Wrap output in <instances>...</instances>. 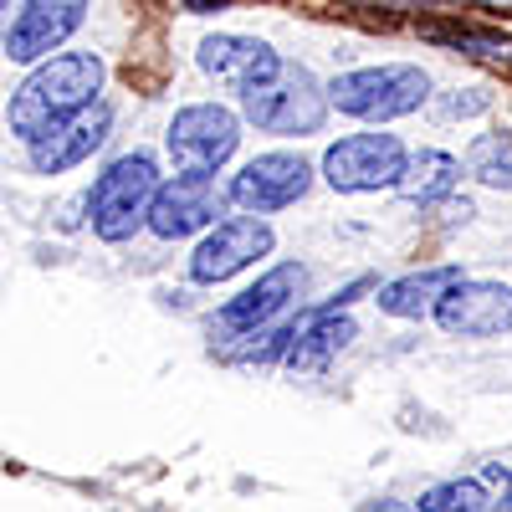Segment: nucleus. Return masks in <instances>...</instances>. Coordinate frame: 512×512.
<instances>
[{"label": "nucleus", "instance_id": "f257e3e1", "mask_svg": "<svg viewBox=\"0 0 512 512\" xmlns=\"http://www.w3.org/2000/svg\"><path fill=\"white\" fill-rule=\"evenodd\" d=\"M108 82V62L98 52H57V57H41L26 82L16 88L11 108H6V123L21 144H36L47 139L52 128H62L72 113L93 108L98 93Z\"/></svg>", "mask_w": 512, "mask_h": 512}, {"label": "nucleus", "instance_id": "f03ea898", "mask_svg": "<svg viewBox=\"0 0 512 512\" xmlns=\"http://www.w3.org/2000/svg\"><path fill=\"white\" fill-rule=\"evenodd\" d=\"M328 103L364 123H395L431 103V77L415 62H379V67H354L328 82Z\"/></svg>", "mask_w": 512, "mask_h": 512}, {"label": "nucleus", "instance_id": "7ed1b4c3", "mask_svg": "<svg viewBox=\"0 0 512 512\" xmlns=\"http://www.w3.org/2000/svg\"><path fill=\"white\" fill-rule=\"evenodd\" d=\"M154 190H159L154 154H118L88 190V226H93V236L108 241V246L134 241L149 226Z\"/></svg>", "mask_w": 512, "mask_h": 512}, {"label": "nucleus", "instance_id": "20e7f679", "mask_svg": "<svg viewBox=\"0 0 512 512\" xmlns=\"http://www.w3.org/2000/svg\"><path fill=\"white\" fill-rule=\"evenodd\" d=\"M328 82H318L308 67H282L272 82L262 88L241 93V118L256 123L262 134H277V139H308L328 123Z\"/></svg>", "mask_w": 512, "mask_h": 512}, {"label": "nucleus", "instance_id": "39448f33", "mask_svg": "<svg viewBox=\"0 0 512 512\" xmlns=\"http://www.w3.org/2000/svg\"><path fill=\"white\" fill-rule=\"evenodd\" d=\"M405 164H410L405 139L369 128V134H344L338 144H328L318 175L333 195H374V190H400Z\"/></svg>", "mask_w": 512, "mask_h": 512}, {"label": "nucleus", "instance_id": "423d86ee", "mask_svg": "<svg viewBox=\"0 0 512 512\" xmlns=\"http://www.w3.org/2000/svg\"><path fill=\"white\" fill-rule=\"evenodd\" d=\"M277 236L262 216H251V210H241V216H221L210 231H200L195 251H190V282L200 287H221L231 277H241L246 267H256L262 256H272Z\"/></svg>", "mask_w": 512, "mask_h": 512}, {"label": "nucleus", "instance_id": "0eeeda50", "mask_svg": "<svg viewBox=\"0 0 512 512\" xmlns=\"http://www.w3.org/2000/svg\"><path fill=\"white\" fill-rule=\"evenodd\" d=\"M241 149V113L226 103H190L169 118L164 128V154L175 159V169H210L231 164Z\"/></svg>", "mask_w": 512, "mask_h": 512}, {"label": "nucleus", "instance_id": "6e6552de", "mask_svg": "<svg viewBox=\"0 0 512 512\" xmlns=\"http://www.w3.org/2000/svg\"><path fill=\"white\" fill-rule=\"evenodd\" d=\"M318 180V169L303 159V154H292V149H267V154H256L246 159L231 185H226V200L236 210H251V216H277V210L297 205Z\"/></svg>", "mask_w": 512, "mask_h": 512}, {"label": "nucleus", "instance_id": "1a4fd4ad", "mask_svg": "<svg viewBox=\"0 0 512 512\" xmlns=\"http://www.w3.org/2000/svg\"><path fill=\"white\" fill-rule=\"evenodd\" d=\"M226 190H216V175L210 169H180L175 180H159L154 205H149V231L159 241H185L210 231L226 216Z\"/></svg>", "mask_w": 512, "mask_h": 512}, {"label": "nucleus", "instance_id": "9d476101", "mask_svg": "<svg viewBox=\"0 0 512 512\" xmlns=\"http://www.w3.org/2000/svg\"><path fill=\"white\" fill-rule=\"evenodd\" d=\"M303 292H308V267L303 262H277V267H267L262 277H256L251 287H241L231 303L216 313V328L226 338H246L256 328L287 318L297 303H303Z\"/></svg>", "mask_w": 512, "mask_h": 512}, {"label": "nucleus", "instance_id": "9b49d317", "mask_svg": "<svg viewBox=\"0 0 512 512\" xmlns=\"http://www.w3.org/2000/svg\"><path fill=\"white\" fill-rule=\"evenodd\" d=\"M88 21V0H26V6L11 16L0 47H6V62H21V67H36L41 57H52L57 47L82 31Z\"/></svg>", "mask_w": 512, "mask_h": 512}, {"label": "nucleus", "instance_id": "f8f14e48", "mask_svg": "<svg viewBox=\"0 0 512 512\" xmlns=\"http://www.w3.org/2000/svg\"><path fill=\"white\" fill-rule=\"evenodd\" d=\"M195 62H200L205 77H216L221 88H231V93L262 88V82H272L287 67V57L272 47V41L246 36V31H210L195 47Z\"/></svg>", "mask_w": 512, "mask_h": 512}, {"label": "nucleus", "instance_id": "ddd939ff", "mask_svg": "<svg viewBox=\"0 0 512 512\" xmlns=\"http://www.w3.org/2000/svg\"><path fill=\"white\" fill-rule=\"evenodd\" d=\"M436 323L451 338H502L512 328V287L492 277H456L436 303Z\"/></svg>", "mask_w": 512, "mask_h": 512}, {"label": "nucleus", "instance_id": "4468645a", "mask_svg": "<svg viewBox=\"0 0 512 512\" xmlns=\"http://www.w3.org/2000/svg\"><path fill=\"white\" fill-rule=\"evenodd\" d=\"M108 128H113V113H108V103H93V108L72 113L62 128H52L47 139L26 144V154H31V169H36V175H62V169L88 164V159H93V154L108 144Z\"/></svg>", "mask_w": 512, "mask_h": 512}, {"label": "nucleus", "instance_id": "2eb2a0df", "mask_svg": "<svg viewBox=\"0 0 512 512\" xmlns=\"http://www.w3.org/2000/svg\"><path fill=\"white\" fill-rule=\"evenodd\" d=\"M456 277H461V267H420V272H405L395 282H379L374 287V308L384 318H405V323L436 318V303L446 297V287Z\"/></svg>", "mask_w": 512, "mask_h": 512}, {"label": "nucleus", "instance_id": "dca6fc26", "mask_svg": "<svg viewBox=\"0 0 512 512\" xmlns=\"http://www.w3.org/2000/svg\"><path fill=\"white\" fill-rule=\"evenodd\" d=\"M354 338H359V323H354L344 308H338V313L313 308V313H303V323H297V338H292V349H287V369L313 374V369H323L333 354H344Z\"/></svg>", "mask_w": 512, "mask_h": 512}, {"label": "nucleus", "instance_id": "f3484780", "mask_svg": "<svg viewBox=\"0 0 512 512\" xmlns=\"http://www.w3.org/2000/svg\"><path fill=\"white\" fill-rule=\"evenodd\" d=\"M456 185H461V159L446 154V149H420V154H410V164H405L400 195L415 200V205H436V200H451Z\"/></svg>", "mask_w": 512, "mask_h": 512}, {"label": "nucleus", "instance_id": "a211bd4d", "mask_svg": "<svg viewBox=\"0 0 512 512\" xmlns=\"http://www.w3.org/2000/svg\"><path fill=\"white\" fill-rule=\"evenodd\" d=\"M466 175H472L477 185L487 190H512V144L502 134H482L466 144Z\"/></svg>", "mask_w": 512, "mask_h": 512}, {"label": "nucleus", "instance_id": "6ab92c4d", "mask_svg": "<svg viewBox=\"0 0 512 512\" xmlns=\"http://www.w3.org/2000/svg\"><path fill=\"white\" fill-rule=\"evenodd\" d=\"M415 507H425V512H487V507H502V502L487 492V482L456 477V482H441V487H431V492H420Z\"/></svg>", "mask_w": 512, "mask_h": 512}, {"label": "nucleus", "instance_id": "aec40b11", "mask_svg": "<svg viewBox=\"0 0 512 512\" xmlns=\"http://www.w3.org/2000/svg\"><path fill=\"white\" fill-rule=\"evenodd\" d=\"M487 108H492L487 88H446V93H436V113L441 118H477Z\"/></svg>", "mask_w": 512, "mask_h": 512}, {"label": "nucleus", "instance_id": "412c9836", "mask_svg": "<svg viewBox=\"0 0 512 512\" xmlns=\"http://www.w3.org/2000/svg\"><path fill=\"white\" fill-rule=\"evenodd\" d=\"M221 6H231V0H185V11H190V16H205V11H221Z\"/></svg>", "mask_w": 512, "mask_h": 512}, {"label": "nucleus", "instance_id": "4be33fe9", "mask_svg": "<svg viewBox=\"0 0 512 512\" xmlns=\"http://www.w3.org/2000/svg\"><path fill=\"white\" fill-rule=\"evenodd\" d=\"M502 507H512V472L502 477Z\"/></svg>", "mask_w": 512, "mask_h": 512}, {"label": "nucleus", "instance_id": "5701e85b", "mask_svg": "<svg viewBox=\"0 0 512 512\" xmlns=\"http://www.w3.org/2000/svg\"><path fill=\"white\" fill-rule=\"evenodd\" d=\"M6 11H11V0H0V21H6Z\"/></svg>", "mask_w": 512, "mask_h": 512}]
</instances>
